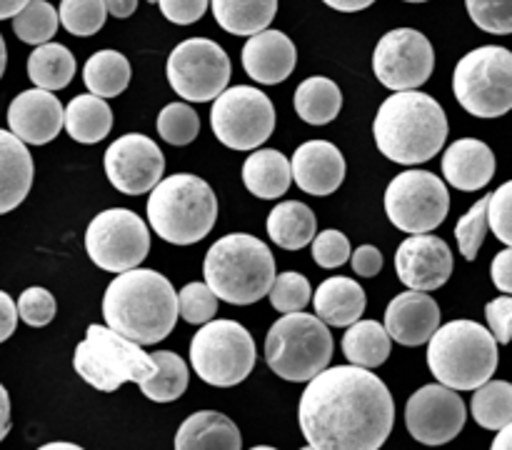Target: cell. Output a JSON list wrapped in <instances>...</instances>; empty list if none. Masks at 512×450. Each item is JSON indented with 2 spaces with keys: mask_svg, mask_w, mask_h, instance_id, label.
<instances>
[{
  "mask_svg": "<svg viewBox=\"0 0 512 450\" xmlns=\"http://www.w3.org/2000/svg\"><path fill=\"white\" fill-rule=\"evenodd\" d=\"M243 183L255 198L275 200L288 193L293 183V165L280 150H255L243 163Z\"/></svg>",
  "mask_w": 512,
  "mask_h": 450,
  "instance_id": "4316f807",
  "label": "cell"
},
{
  "mask_svg": "<svg viewBox=\"0 0 512 450\" xmlns=\"http://www.w3.org/2000/svg\"><path fill=\"white\" fill-rule=\"evenodd\" d=\"M85 250L100 270L125 273L138 268L148 255L150 230L133 210L108 208L90 220L85 230Z\"/></svg>",
  "mask_w": 512,
  "mask_h": 450,
  "instance_id": "4fadbf2b",
  "label": "cell"
},
{
  "mask_svg": "<svg viewBox=\"0 0 512 450\" xmlns=\"http://www.w3.org/2000/svg\"><path fill=\"white\" fill-rule=\"evenodd\" d=\"M318 233V220L315 213L305 203L298 200H285L278 203L268 215V235L278 248L300 250L313 243Z\"/></svg>",
  "mask_w": 512,
  "mask_h": 450,
  "instance_id": "83f0119b",
  "label": "cell"
},
{
  "mask_svg": "<svg viewBox=\"0 0 512 450\" xmlns=\"http://www.w3.org/2000/svg\"><path fill=\"white\" fill-rule=\"evenodd\" d=\"M448 210V188L430 170H403L385 190V213L403 233H430L448 218Z\"/></svg>",
  "mask_w": 512,
  "mask_h": 450,
  "instance_id": "7c38bea8",
  "label": "cell"
},
{
  "mask_svg": "<svg viewBox=\"0 0 512 450\" xmlns=\"http://www.w3.org/2000/svg\"><path fill=\"white\" fill-rule=\"evenodd\" d=\"M435 50L420 30L398 28L385 33L373 50V73L385 88L415 90L433 75Z\"/></svg>",
  "mask_w": 512,
  "mask_h": 450,
  "instance_id": "9a60e30c",
  "label": "cell"
},
{
  "mask_svg": "<svg viewBox=\"0 0 512 450\" xmlns=\"http://www.w3.org/2000/svg\"><path fill=\"white\" fill-rule=\"evenodd\" d=\"M60 23L70 35H95L105 25V0H60Z\"/></svg>",
  "mask_w": 512,
  "mask_h": 450,
  "instance_id": "74e56055",
  "label": "cell"
},
{
  "mask_svg": "<svg viewBox=\"0 0 512 450\" xmlns=\"http://www.w3.org/2000/svg\"><path fill=\"white\" fill-rule=\"evenodd\" d=\"M5 65H8V48H5L3 35H0V78H3L5 73Z\"/></svg>",
  "mask_w": 512,
  "mask_h": 450,
  "instance_id": "680465c9",
  "label": "cell"
},
{
  "mask_svg": "<svg viewBox=\"0 0 512 450\" xmlns=\"http://www.w3.org/2000/svg\"><path fill=\"white\" fill-rule=\"evenodd\" d=\"M108 5V13L115 18H130V15L138 10V0H105Z\"/></svg>",
  "mask_w": 512,
  "mask_h": 450,
  "instance_id": "db71d44e",
  "label": "cell"
},
{
  "mask_svg": "<svg viewBox=\"0 0 512 450\" xmlns=\"http://www.w3.org/2000/svg\"><path fill=\"white\" fill-rule=\"evenodd\" d=\"M215 23L233 35H255L270 28L278 0H210Z\"/></svg>",
  "mask_w": 512,
  "mask_h": 450,
  "instance_id": "f546056e",
  "label": "cell"
},
{
  "mask_svg": "<svg viewBox=\"0 0 512 450\" xmlns=\"http://www.w3.org/2000/svg\"><path fill=\"white\" fill-rule=\"evenodd\" d=\"M443 173L453 188L463 193L483 190L495 175V153L478 138H460L445 150Z\"/></svg>",
  "mask_w": 512,
  "mask_h": 450,
  "instance_id": "603a6c76",
  "label": "cell"
},
{
  "mask_svg": "<svg viewBox=\"0 0 512 450\" xmlns=\"http://www.w3.org/2000/svg\"><path fill=\"white\" fill-rule=\"evenodd\" d=\"M453 93L475 118H500L512 110V53L500 45L475 48L455 65Z\"/></svg>",
  "mask_w": 512,
  "mask_h": 450,
  "instance_id": "9c48e42d",
  "label": "cell"
},
{
  "mask_svg": "<svg viewBox=\"0 0 512 450\" xmlns=\"http://www.w3.org/2000/svg\"><path fill=\"white\" fill-rule=\"evenodd\" d=\"M63 125L65 108L55 98L53 90L38 88V85L15 95L8 108V128L28 145L50 143L63 130Z\"/></svg>",
  "mask_w": 512,
  "mask_h": 450,
  "instance_id": "d6986e66",
  "label": "cell"
},
{
  "mask_svg": "<svg viewBox=\"0 0 512 450\" xmlns=\"http://www.w3.org/2000/svg\"><path fill=\"white\" fill-rule=\"evenodd\" d=\"M73 368L100 393H113L123 383H143L155 373L153 355L138 340L118 333L110 325H88L83 343L73 355Z\"/></svg>",
  "mask_w": 512,
  "mask_h": 450,
  "instance_id": "52a82bcc",
  "label": "cell"
},
{
  "mask_svg": "<svg viewBox=\"0 0 512 450\" xmlns=\"http://www.w3.org/2000/svg\"><path fill=\"white\" fill-rule=\"evenodd\" d=\"M85 88L100 98H115L130 83V63L118 50H98L83 68Z\"/></svg>",
  "mask_w": 512,
  "mask_h": 450,
  "instance_id": "d6a6232c",
  "label": "cell"
},
{
  "mask_svg": "<svg viewBox=\"0 0 512 450\" xmlns=\"http://www.w3.org/2000/svg\"><path fill=\"white\" fill-rule=\"evenodd\" d=\"M165 170L163 150L140 133L120 135L105 150V173L113 188L125 195H143L160 183Z\"/></svg>",
  "mask_w": 512,
  "mask_h": 450,
  "instance_id": "e0dca14e",
  "label": "cell"
},
{
  "mask_svg": "<svg viewBox=\"0 0 512 450\" xmlns=\"http://www.w3.org/2000/svg\"><path fill=\"white\" fill-rule=\"evenodd\" d=\"M298 63V50L293 40L280 30H260L250 35L243 48V68L255 83L278 85L293 75Z\"/></svg>",
  "mask_w": 512,
  "mask_h": 450,
  "instance_id": "44dd1931",
  "label": "cell"
},
{
  "mask_svg": "<svg viewBox=\"0 0 512 450\" xmlns=\"http://www.w3.org/2000/svg\"><path fill=\"white\" fill-rule=\"evenodd\" d=\"M365 305H368L365 290L360 288L358 280L345 278V275L323 280L313 298L315 315L333 328H350L358 323L360 315L365 313Z\"/></svg>",
  "mask_w": 512,
  "mask_h": 450,
  "instance_id": "d4e9b609",
  "label": "cell"
},
{
  "mask_svg": "<svg viewBox=\"0 0 512 450\" xmlns=\"http://www.w3.org/2000/svg\"><path fill=\"white\" fill-rule=\"evenodd\" d=\"M75 75V58L65 45L43 43L30 53L28 78L45 90H63Z\"/></svg>",
  "mask_w": 512,
  "mask_h": 450,
  "instance_id": "836d02e7",
  "label": "cell"
},
{
  "mask_svg": "<svg viewBox=\"0 0 512 450\" xmlns=\"http://www.w3.org/2000/svg\"><path fill=\"white\" fill-rule=\"evenodd\" d=\"M498 340L475 320H450L428 340V368L455 390H478L498 370Z\"/></svg>",
  "mask_w": 512,
  "mask_h": 450,
  "instance_id": "5b68a950",
  "label": "cell"
},
{
  "mask_svg": "<svg viewBox=\"0 0 512 450\" xmlns=\"http://www.w3.org/2000/svg\"><path fill=\"white\" fill-rule=\"evenodd\" d=\"M113 128V110L95 93L78 95L65 108V130L83 145L100 143Z\"/></svg>",
  "mask_w": 512,
  "mask_h": 450,
  "instance_id": "f1b7e54d",
  "label": "cell"
},
{
  "mask_svg": "<svg viewBox=\"0 0 512 450\" xmlns=\"http://www.w3.org/2000/svg\"><path fill=\"white\" fill-rule=\"evenodd\" d=\"M323 3L333 10H340V13H358V10L370 8L375 0H323Z\"/></svg>",
  "mask_w": 512,
  "mask_h": 450,
  "instance_id": "f5cc1de1",
  "label": "cell"
},
{
  "mask_svg": "<svg viewBox=\"0 0 512 450\" xmlns=\"http://www.w3.org/2000/svg\"><path fill=\"white\" fill-rule=\"evenodd\" d=\"M180 315L190 325H205L218 313V295L208 283H188L178 293Z\"/></svg>",
  "mask_w": 512,
  "mask_h": 450,
  "instance_id": "b9f144b4",
  "label": "cell"
},
{
  "mask_svg": "<svg viewBox=\"0 0 512 450\" xmlns=\"http://www.w3.org/2000/svg\"><path fill=\"white\" fill-rule=\"evenodd\" d=\"M333 358V335L318 315L285 313L265 335V360L270 370L290 383H308L328 368Z\"/></svg>",
  "mask_w": 512,
  "mask_h": 450,
  "instance_id": "ba28073f",
  "label": "cell"
},
{
  "mask_svg": "<svg viewBox=\"0 0 512 450\" xmlns=\"http://www.w3.org/2000/svg\"><path fill=\"white\" fill-rule=\"evenodd\" d=\"M350 255H353V248H350L348 235L340 230L328 228L313 238V260L320 268H340L348 263Z\"/></svg>",
  "mask_w": 512,
  "mask_h": 450,
  "instance_id": "ee69618b",
  "label": "cell"
},
{
  "mask_svg": "<svg viewBox=\"0 0 512 450\" xmlns=\"http://www.w3.org/2000/svg\"><path fill=\"white\" fill-rule=\"evenodd\" d=\"M150 355L155 360V373L140 383V390L145 398L155 403H173L188 390V365L178 353H170V350H155Z\"/></svg>",
  "mask_w": 512,
  "mask_h": 450,
  "instance_id": "e575fe53",
  "label": "cell"
},
{
  "mask_svg": "<svg viewBox=\"0 0 512 450\" xmlns=\"http://www.w3.org/2000/svg\"><path fill=\"white\" fill-rule=\"evenodd\" d=\"M350 263H353V270L363 278H373L383 270V253H380L375 245H360L358 250H353L350 255Z\"/></svg>",
  "mask_w": 512,
  "mask_h": 450,
  "instance_id": "681fc988",
  "label": "cell"
},
{
  "mask_svg": "<svg viewBox=\"0 0 512 450\" xmlns=\"http://www.w3.org/2000/svg\"><path fill=\"white\" fill-rule=\"evenodd\" d=\"M490 275H493L495 288L512 295V245L495 255L493 265H490Z\"/></svg>",
  "mask_w": 512,
  "mask_h": 450,
  "instance_id": "f907efd6",
  "label": "cell"
},
{
  "mask_svg": "<svg viewBox=\"0 0 512 450\" xmlns=\"http://www.w3.org/2000/svg\"><path fill=\"white\" fill-rule=\"evenodd\" d=\"M53 448H68V450H80V445H75V443H48V445H43V450H53Z\"/></svg>",
  "mask_w": 512,
  "mask_h": 450,
  "instance_id": "91938a15",
  "label": "cell"
},
{
  "mask_svg": "<svg viewBox=\"0 0 512 450\" xmlns=\"http://www.w3.org/2000/svg\"><path fill=\"white\" fill-rule=\"evenodd\" d=\"M485 318H488V328L493 330L495 340L500 345H508L512 340V298L508 293L500 298L490 300L485 305Z\"/></svg>",
  "mask_w": 512,
  "mask_h": 450,
  "instance_id": "7dc6e473",
  "label": "cell"
},
{
  "mask_svg": "<svg viewBox=\"0 0 512 450\" xmlns=\"http://www.w3.org/2000/svg\"><path fill=\"white\" fill-rule=\"evenodd\" d=\"M175 448L195 450V448H225L240 450L243 438L240 430L228 415L215 413V410H198L190 418L183 420L178 435H175Z\"/></svg>",
  "mask_w": 512,
  "mask_h": 450,
  "instance_id": "484cf974",
  "label": "cell"
},
{
  "mask_svg": "<svg viewBox=\"0 0 512 450\" xmlns=\"http://www.w3.org/2000/svg\"><path fill=\"white\" fill-rule=\"evenodd\" d=\"M300 430L315 450H378L395 423L388 385L363 365H338L308 380Z\"/></svg>",
  "mask_w": 512,
  "mask_h": 450,
  "instance_id": "6da1fadb",
  "label": "cell"
},
{
  "mask_svg": "<svg viewBox=\"0 0 512 450\" xmlns=\"http://www.w3.org/2000/svg\"><path fill=\"white\" fill-rule=\"evenodd\" d=\"M390 333L378 320H358L343 335V353L350 363L378 368L390 358Z\"/></svg>",
  "mask_w": 512,
  "mask_h": 450,
  "instance_id": "1f68e13d",
  "label": "cell"
},
{
  "mask_svg": "<svg viewBox=\"0 0 512 450\" xmlns=\"http://www.w3.org/2000/svg\"><path fill=\"white\" fill-rule=\"evenodd\" d=\"M340 108H343V93H340L338 83L323 75H313V78L303 80L295 90V113L300 120L310 125H328L338 118Z\"/></svg>",
  "mask_w": 512,
  "mask_h": 450,
  "instance_id": "4dcf8cb0",
  "label": "cell"
},
{
  "mask_svg": "<svg viewBox=\"0 0 512 450\" xmlns=\"http://www.w3.org/2000/svg\"><path fill=\"white\" fill-rule=\"evenodd\" d=\"M60 13L48 0H30L18 15H13V30L23 43L43 45L58 33Z\"/></svg>",
  "mask_w": 512,
  "mask_h": 450,
  "instance_id": "8d00e7d4",
  "label": "cell"
},
{
  "mask_svg": "<svg viewBox=\"0 0 512 450\" xmlns=\"http://www.w3.org/2000/svg\"><path fill=\"white\" fill-rule=\"evenodd\" d=\"M385 328L395 343L418 348L440 328V305L425 290H405L390 300L385 310Z\"/></svg>",
  "mask_w": 512,
  "mask_h": 450,
  "instance_id": "ffe728a7",
  "label": "cell"
},
{
  "mask_svg": "<svg viewBox=\"0 0 512 450\" xmlns=\"http://www.w3.org/2000/svg\"><path fill=\"white\" fill-rule=\"evenodd\" d=\"M488 205H490V195L488 198H480L478 203H475L473 208L458 220V225H455V238H458V248L465 260L478 258V250L480 245H483L485 233L490 230Z\"/></svg>",
  "mask_w": 512,
  "mask_h": 450,
  "instance_id": "ab89813d",
  "label": "cell"
},
{
  "mask_svg": "<svg viewBox=\"0 0 512 450\" xmlns=\"http://www.w3.org/2000/svg\"><path fill=\"white\" fill-rule=\"evenodd\" d=\"M55 310H58L55 298L45 288L35 285V288H28L20 293L18 313L23 318V323L30 325V328H43V325H48L55 318Z\"/></svg>",
  "mask_w": 512,
  "mask_h": 450,
  "instance_id": "f6af8a7d",
  "label": "cell"
},
{
  "mask_svg": "<svg viewBox=\"0 0 512 450\" xmlns=\"http://www.w3.org/2000/svg\"><path fill=\"white\" fill-rule=\"evenodd\" d=\"M488 220L495 238H498L500 243L512 245V180L500 185V188L490 195Z\"/></svg>",
  "mask_w": 512,
  "mask_h": 450,
  "instance_id": "bcb514c9",
  "label": "cell"
},
{
  "mask_svg": "<svg viewBox=\"0 0 512 450\" xmlns=\"http://www.w3.org/2000/svg\"><path fill=\"white\" fill-rule=\"evenodd\" d=\"M218 198L203 178L175 173L160 180L148 198V223L173 245H193L213 230Z\"/></svg>",
  "mask_w": 512,
  "mask_h": 450,
  "instance_id": "8992f818",
  "label": "cell"
},
{
  "mask_svg": "<svg viewBox=\"0 0 512 450\" xmlns=\"http://www.w3.org/2000/svg\"><path fill=\"white\" fill-rule=\"evenodd\" d=\"M405 3H428V0H405Z\"/></svg>",
  "mask_w": 512,
  "mask_h": 450,
  "instance_id": "94428289",
  "label": "cell"
},
{
  "mask_svg": "<svg viewBox=\"0 0 512 450\" xmlns=\"http://www.w3.org/2000/svg\"><path fill=\"white\" fill-rule=\"evenodd\" d=\"M205 283L230 305H253L275 283V258L268 245L248 233H230L210 245L203 263Z\"/></svg>",
  "mask_w": 512,
  "mask_h": 450,
  "instance_id": "277c9868",
  "label": "cell"
},
{
  "mask_svg": "<svg viewBox=\"0 0 512 450\" xmlns=\"http://www.w3.org/2000/svg\"><path fill=\"white\" fill-rule=\"evenodd\" d=\"M395 273L405 288L438 290L453 275V250L443 238L415 233L400 243L395 253Z\"/></svg>",
  "mask_w": 512,
  "mask_h": 450,
  "instance_id": "ac0fdd59",
  "label": "cell"
},
{
  "mask_svg": "<svg viewBox=\"0 0 512 450\" xmlns=\"http://www.w3.org/2000/svg\"><path fill=\"white\" fill-rule=\"evenodd\" d=\"M255 340L235 320H208L190 340V365L215 388L243 383L255 368Z\"/></svg>",
  "mask_w": 512,
  "mask_h": 450,
  "instance_id": "30bf717a",
  "label": "cell"
},
{
  "mask_svg": "<svg viewBox=\"0 0 512 450\" xmlns=\"http://www.w3.org/2000/svg\"><path fill=\"white\" fill-rule=\"evenodd\" d=\"M158 133L170 145H190L200 133V118L190 105L170 103L158 115Z\"/></svg>",
  "mask_w": 512,
  "mask_h": 450,
  "instance_id": "f35d334b",
  "label": "cell"
},
{
  "mask_svg": "<svg viewBox=\"0 0 512 450\" xmlns=\"http://www.w3.org/2000/svg\"><path fill=\"white\" fill-rule=\"evenodd\" d=\"M473 418L485 430H503L512 423V385L508 380H488L473 395Z\"/></svg>",
  "mask_w": 512,
  "mask_h": 450,
  "instance_id": "d590c367",
  "label": "cell"
},
{
  "mask_svg": "<svg viewBox=\"0 0 512 450\" xmlns=\"http://www.w3.org/2000/svg\"><path fill=\"white\" fill-rule=\"evenodd\" d=\"M10 430V398H8V390L0 385V440L8 435Z\"/></svg>",
  "mask_w": 512,
  "mask_h": 450,
  "instance_id": "11a10c76",
  "label": "cell"
},
{
  "mask_svg": "<svg viewBox=\"0 0 512 450\" xmlns=\"http://www.w3.org/2000/svg\"><path fill=\"white\" fill-rule=\"evenodd\" d=\"M470 20L493 35L512 33V0H465Z\"/></svg>",
  "mask_w": 512,
  "mask_h": 450,
  "instance_id": "7bdbcfd3",
  "label": "cell"
},
{
  "mask_svg": "<svg viewBox=\"0 0 512 450\" xmlns=\"http://www.w3.org/2000/svg\"><path fill=\"white\" fill-rule=\"evenodd\" d=\"M18 318V305L13 303V298H10L5 290H0V343H5V340L15 333Z\"/></svg>",
  "mask_w": 512,
  "mask_h": 450,
  "instance_id": "816d5d0a",
  "label": "cell"
},
{
  "mask_svg": "<svg viewBox=\"0 0 512 450\" xmlns=\"http://www.w3.org/2000/svg\"><path fill=\"white\" fill-rule=\"evenodd\" d=\"M293 180L308 195H330L343 185L345 158L328 140H308L295 150Z\"/></svg>",
  "mask_w": 512,
  "mask_h": 450,
  "instance_id": "7402d4cb",
  "label": "cell"
},
{
  "mask_svg": "<svg viewBox=\"0 0 512 450\" xmlns=\"http://www.w3.org/2000/svg\"><path fill=\"white\" fill-rule=\"evenodd\" d=\"M168 83L190 103L215 100L230 83V58L215 40L188 38L168 58Z\"/></svg>",
  "mask_w": 512,
  "mask_h": 450,
  "instance_id": "5bb4252c",
  "label": "cell"
},
{
  "mask_svg": "<svg viewBox=\"0 0 512 450\" xmlns=\"http://www.w3.org/2000/svg\"><path fill=\"white\" fill-rule=\"evenodd\" d=\"M28 3L30 0H0V20L18 15Z\"/></svg>",
  "mask_w": 512,
  "mask_h": 450,
  "instance_id": "9f6ffc18",
  "label": "cell"
},
{
  "mask_svg": "<svg viewBox=\"0 0 512 450\" xmlns=\"http://www.w3.org/2000/svg\"><path fill=\"white\" fill-rule=\"evenodd\" d=\"M268 295L275 310H280V313H295V310H303L310 303L313 288H310V280L305 275L288 270V273L275 275V283Z\"/></svg>",
  "mask_w": 512,
  "mask_h": 450,
  "instance_id": "60d3db41",
  "label": "cell"
},
{
  "mask_svg": "<svg viewBox=\"0 0 512 450\" xmlns=\"http://www.w3.org/2000/svg\"><path fill=\"white\" fill-rule=\"evenodd\" d=\"M493 448L495 450H503V448H512V423L505 425L503 430H498L493 440Z\"/></svg>",
  "mask_w": 512,
  "mask_h": 450,
  "instance_id": "6f0895ef",
  "label": "cell"
},
{
  "mask_svg": "<svg viewBox=\"0 0 512 450\" xmlns=\"http://www.w3.org/2000/svg\"><path fill=\"white\" fill-rule=\"evenodd\" d=\"M180 315L173 283L158 270L130 268L115 273L103 298V318L110 328L140 345H155L170 335Z\"/></svg>",
  "mask_w": 512,
  "mask_h": 450,
  "instance_id": "7a4b0ae2",
  "label": "cell"
},
{
  "mask_svg": "<svg viewBox=\"0 0 512 450\" xmlns=\"http://www.w3.org/2000/svg\"><path fill=\"white\" fill-rule=\"evenodd\" d=\"M465 418L468 410L460 393L440 380L423 385L405 405V425L423 445H445L455 440L465 428Z\"/></svg>",
  "mask_w": 512,
  "mask_h": 450,
  "instance_id": "2e32d148",
  "label": "cell"
},
{
  "mask_svg": "<svg viewBox=\"0 0 512 450\" xmlns=\"http://www.w3.org/2000/svg\"><path fill=\"white\" fill-rule=\"evenodd\" d=\"M210 125L225 148L255 150L275 130L273 100L250 85L225 88L210 108Z\"/></svg>",
  "mask_w": 512,
  "mask_h": 450,
  "instance_id": "8fae6325",
  "label": "cell"
},
{
  "mask_svg": "<svg viewBox=\"0 0 512 450\" xmlns=\"http://www.w3.org/2000/svg\"><path fill=\"white\" fill-rule=\"evenodd\" d=\"M378 150L400 165L428 163L443 150L448 118L433 95L420 90H395L383 100L373 123Z\"/></svg>",
  "mask_w": 512,
  "mask_h": 450,
  "instance_id": "3957f363",
  "label": "cell"
},
{
  "mask_svg": "<svg viewBox=\"0 0 512 450\" xmlns=\"http://www.w3.org/2000/svg\"><path fill=\"white\" fill-rule=\"evenodd\" d=\"M33 185V155L13 130H0V215L18 208Z\"/></svg>",
  "mask_w": 512,
  "mask_h": 450,
  "instance_id": "cb8c5ba5",
  "label": "cell"
},
{
  "mask_svg": "<svg viewBox=\"0 0 512 450\" xmlns=\"http://www.w3.org/2000/svg\"><path fill=\"white\" fill-rule=\"evenodd\" d=\"M165 18L175 25H190L200 20L208 10L210 0H158Z\"/></svg>",
  "mask_w": 512,
  "mask_h": 450,
  "instance_id": "c3c4849f",
  "label": "cell"
}]
</instances>
